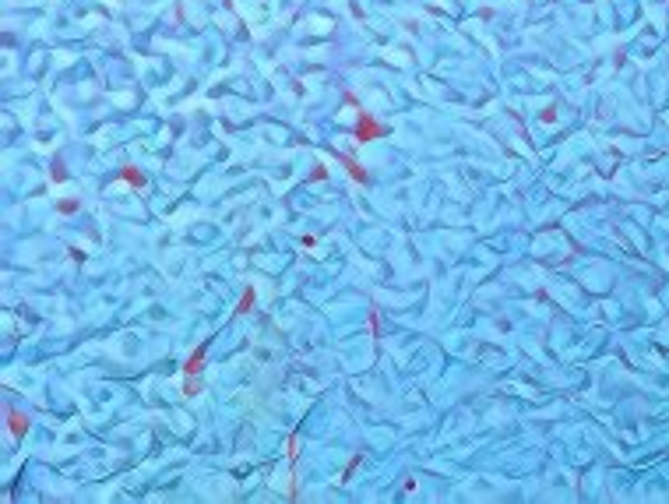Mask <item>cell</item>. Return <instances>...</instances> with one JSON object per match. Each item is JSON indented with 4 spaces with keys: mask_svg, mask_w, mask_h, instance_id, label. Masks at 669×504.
<instances>
[{
    "mask_svg": "<svg viewBox=\"0 0 669 504\" xmlns=\"http://www.w3.org/2000/svg\"><path fill=\"white\" fill-rule=\"evenodd\" d=\"M201 360H205V345H198V353L187 360V377H198V374H201Z\"/></svg>",
    "mask_w": 669,
    "mask_h": 504,
    "instance_id": "6da1fadb",
    "label": "cell"
},
{
    "mask_svg": "<svg viewBox=\"0 0 669 504\" xmlns=\"http://www.w3.org/2000/svg\"><path fill=\"white\" fill-rule=\"evenodd\" d=\"M11 430H14V434H25V420H18V416H11Z\"/></svg>",
    "mask_w": 669,
    "mask_h": 504,
    "instance_id": "7a4b0ae2",
    "label": "cell"
}]
</instances>
